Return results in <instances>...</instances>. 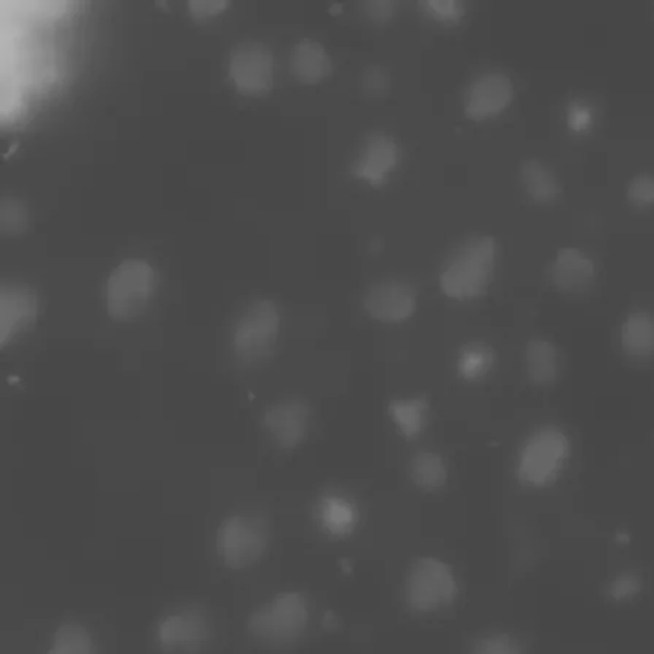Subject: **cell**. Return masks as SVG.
<instances>
[{
  "mask_svg": "<svg viewBox=\"0 0 654 654\" xmlns=\"http://www.w3.org/2000/svg\"><path fill=\"white\" fill-rule=\"evenodd\" d=\"M309 602L305 594L286 590L256 609L247 627L251 636L264 643L284 644L298 639L309 626Z\"/></svg>",
  "mask_w": 654,
  "mask_h": 654,
  "instance_id": "cell-4",
  "label": "cell"
},
{
  "mask_svg": "<svg viewBox=\"0 0 654 654\" xmlns=\"http://www.w3.org/2000/svg\"><path fill=\"white\" fill-rule=\"evenodd\" d=\"M589 122L590 113L585 107L579 104L571 106L570 111H568V126L572 131H583L584 127H588Z\"/></svg>",
  "mask_w": 654,
  "mask_h": 654,
  "instance_id": "cell-32",
  "label": "cell"
},
{
  "mask_svg": "<svg viewBox=\"0 0 654 654\" xmlns=\"http://www.w3.org/2000/svg\"><path fill=\"white\" fill-rule=\"evenodd\" d=\"M0 220H2V230L7 234H18L27 226V208L18 199H5Z\"/></svg>",
  "mask_w": 654,
  "mask_h": 654,
  "instance_id": "cell-27",
  "label": "cell"
},
{
  "mask_svg": "<svg viewBox=\"0 0 654 654\" xmlns=\"http://www.w3.org/2000/svg\"><path fill=\"white\" fill-rule=\"evenodd\" d=\"M382 247H383V242L380 240L379 237L373 238V242L370 243V250L375 251V254H378V251L380 249H382Z\"/></svg>",
  "mask_w": 654,
  "mask_h": 654,
  "instance_id": "cell-35",
  "label": "cell"
},
{
  "mask_svg": "<svg viewBox=\"0 0 654 654\" xmlns=\"http://www.w3.org/2000/svg\"><path fill=\"white\" fill-rule=\"evenodd\" d=\"M570 455L571 442L566 431L554 425L541 427L520 448L517 478L530 489H544L557 480Z\"/></svg>",
  "mask_w": 654,
  "mask_h": 654,
  "instance_id": "cell-2",
  "label": "cell"
},
{
  "mask_svg": "<svg viewBox=\"0 0 654 654\" xmlns=\"http://www.w3.org/2000/svg\"><path fill=\"white\" fill-rule=\"evenodd\" d=\"M387 412L402 437L415 440L424 433L429 421L430 402L424 395L397 397L388 404Z\"/></svg>",
  "mask_w": 654,
  "mask_h": 654,
  "instance_id": "cell-19",
  "label": "cell"
},
{
  "mask_svg": "<svg viewBox=\"0 0 654 654\" xmlns=\"http://www.w3.org/2000/svg\"><path fill=\"white\" fill-rule=\"evenodd\" d=\"M156 269L143 259H126L107 277V313L115 322H131L143 314L156 293Z\"/></svg>",
  "mask_w": 654,
  "mask_h": 654,
  "instance_id": "cell-3",
  "label": "cell"
},
{
  "mask_svg": "<svg viewBox=\"0 0 654 654\" xmlns=\"http://www.w3.org/2000/svg\"><path fill=\"white\" fill-rule=\"evenodd\" d=\"M515 98L511 79L502 72H486L470 84L465 96V115L473 122L502 114Z\"/></svg>",
  "mask_w": 654,
  "mask_h": 654,
  "instance_id": "cell-12",
  "label": "cell"
},
{
  "mask_svg": "<svg viewBox=\"0 0 654 654\" xmlns=\"http://www.w3.org/2000/svg\"><path fill=\"white\" fill-rule=\"evenodd\" d=\"M281 320L280 307L268 298L247 307L231 333V348L235 357L247 365L267 358L275 349Z\"/></svg>",
  "mask_w": 654,
  "mask_h": 654,
  "instance_id": "cell-6",
  "label": "cell"
},
{
  "mask_svg": "<svg viewBox=\"0 0 654 654\" xmlns=\"http://www.w3.org/2000/svg\"><path fill=\"white\" fill-rule=\"evenodd\" d=\"M263 424L276 446L281 448L300 446L309 433V406L300 399L276 402L264 412Z\"/></svg>",
  "mask_w": 654,
  "mask_h": 654,
  "instance_id": "cell-13",
  "label": "cell"
},
{
  "mask_svg": "<svg viewBox=\"0 0 654 654\" xmlns=\"http://www.w3.org/2000/svg\"><path fill=\"white\" fill-rule=\"evenodd\" d=\"M38 300L27 286L5 284L0 291V345L10 344L12 337L36 320Z\"/></svg>",
  "mask_w": 654,
  "mask_h": 654,
  "instance_id": "cell-14",
  "label": "cell"
},
{
  "mask_svg": "<svg viewBox=\"0 0 654 654\" xmlns=\"http://www.w3.org/2000/svg\"><path fill=\"white\" fill-rule=\"evenodd\" d=\"M365 311L375 322L404 323L412 318L418 307V291L404 280L375 282L362 297Z\"/></svg>",
  "mask_w": 654,
  "mask_h": 654,
  "instance_id": "cell-9",
  "label": "cell"
},
{
  "mask_svg": "<svg viewBox=\"0 0 654 654\" xmlns=\"http://www.w3.org/2000/svg\"><path fill=\"white\" fill-rule=\"evenodd\" d=\"M627 198L639 208L654 207V174L636 175L628 185Z\"/></svg>",
  "mask_w": 654,
  "mask_h": 654,
  "instance_id": "cell-26",
  "label": "cell"
},
{
  "mask_svg": "<svg viewBox=\"0 0 654 654\" xmlns=\"http://www.w3.org/2000/svg\"><path fill=\"white\" fill-rule=\"evenodd\" d=\"M410 480L418 489L435 491L446 485L448 470L446 460L437 452L415 453L409 461Z\"/></svg>",
  "mask_w": 654,
  "mask_h": 654,
  "instance_id": "cell-23",
  "label": "cell"
},
{
  "mask_svg": "<svg viewBox=\"0 0 654 654\" xmlns=\"http://www.w3.org/2000/svg\"><path fill=\"white\" fill-rule=\"evenodd\" d=\"M525 367L530 382L536 386H550L559 374L557 346L544 337H533L525 348Z\"/></svg>",
  "mask_w": 654,
  "mask_h": 654,
  "instance_id": "cell-18",
  "label": "cell"
},
{
  "mask_svg": "<svg viewBox=\"0 0 654 654\" xmlns=\"http://www.w3.org/2000/svg\"><path fill=\"white\" fill-rule=\"evenodd\" d=\"M329 12L335 16L342 15V12H344V5H341V3H332V5L329 7Z\"/></svg>",
  "mask_w": 654,
  "mask_h": 654,
  "instance_id": "cell-34",
  "label": "cell"
},
{
  "mask_svg": "<svg viewBox=\"0 0 654 654\" xmlns=\"http://www.w3.org/2000/svg\"><path fill=\"white\" fill-rule=\"evenodd\" d=\"M289 67L298 83L316 85L332 74L333 62L322 42L303 38L291 50Z\"/></svg>",
  "mask_w": 654,
  "mask_h": 654,
  "instance_id": "cell-16",
  "label": "cell"
},
{
  "mask_svg": "<svg viewBox=\"0 0 654 654\" xmlns=\"http://www.w3.org/2000/svg\"><path fill=\"white\" fill-rule=\"evenodd\" d=\"M637 589L636 579L632 576H622L615 581L613 594L617 597H626L628 594L634 593Z\"/></svg>",
  "mask_w": 654,
  "mask_h": 654,
  "instance_id": "cell-33",
  "label": "cell"
},
{
  "mask_svg": "<svg viewBox=\"0 0 654 654\" xmlns=\"http://www.w3.org/2000/svg\"><path fill=\"white\" fill-rule=\"evenodd\" d=\"M520 181L526 194L536 203H551L562 195V186L550 166L540 160L523 161L520 166Z\"/></svg>",
  "mask_w": 654,
  "mask_h": 654,
  "instance_id": "cell-21",
  "label": "cell"
},
{
  "mask_svg": "<svg viewBox=\"0 0 654 654\" xmlns=\"http://www.w3.org/2000/svg\"><path fill=\"white\" fill-rule=\"evenodd\" d=\"M459 585L455 572L437 557L415 559L405 581L406 604L417 613H434L455 602Z\"/></svg>",
  "mask_w": 654,
  "mask_h": 654,
  "instance_id": "cell-5",
  "label": "cell"
},
{
  "mask_svg": "<svg viewBox=\"0 0 654 654\" xmlns=\"http://www.w3.org/2000/svg\"><path fill=\"white\" fill-rule=\"evenodd\" d=\"M269 534L262 519L249 515L225 517L217 530V553L233 570L254 566L267 553Z\"/></svg>",
  "mask_w": 654,
  "mask_h": 654,
  "instance_id": "cell-7",
  "label": "cell"
},
{
  "mask_svg": "<svg viewBox=\"0 0 654 654\" xmlns=\"http://www.w3.org/2000/svg\"><path fill=\"white\" fill-rule=\"evenodd\" d=\"M596 276V263L579 247H563L550 267L551 282L564 293L588 288Z\"/></svg>",
  "mask_w": 654,
  "mask_h": 654,
  "instance_id": "cell-15",
  "label": "cell"
},
{
  "mask_svg": "<svg viewBox=\"0 0 654 654\" xmlns=\"http://www.w3.org/2000/svg\"><path fill=\"white\" fill-rule=\"evenodd\" d=\"M367 18L373 21V23H387L393 18L396 11V3L392 0H367L362 5Z\"/></svg>",
  "mask_w": 654,
  "mask_h": 654,
  "instance_id": "cell-29",
  "label": "cell"
},
{
  "mask_svg": "<svg viewBox=\"0 0 654 654\" xmlns=\"http://www.w3.org/2000/svg\"><path fill=\"white\" fill-rule=\"evenodd\" d=\"M320 528L332 538L353 533L360 521V511L353 499L337 493L322 495L316 506Z\"/></svg>",
  "mask_w": 654,
  "mask_h": 654,
  "instance_id": "cell-17",
  "label": "cell"
},
{
  "mask_svg": "<svg viewBox=\"0 0 654 654\" xmlns=\"http://www.w3.org/2000/svg\"><path fill=\"white\" fill-rule=\"evenodd\" d=\"M418 7L427 18L443 25L459 24L465 16L464 3L459 0H422Z\"/></svg>",
  "mask_w": 654,
  "mask_h": 654,
  "instance_id": "cell-25",
  "label": "cell"
},
{
  "mask_svg": "<svg viewBox=\"0 0 654 654\" xmlns=\"http://www.w3.org/2000/svg\"><path fill=\"white\" fill-rule=\"evenodd\" d=\"M208 637L207 618L196 609L171 610L156 628L157 643L169 654L194 653L207 643Z\"/></svg>",
  "mask_w": 654,
  "mask_h": 654,
  "instance_id": "cell-10",
  "label": "cell"
},
{
  "mask_svg": "<svg viewBox=\"0 0 654 654\" xmlns=\"http://www.w3.org/2000/svg\"><path fill=\"white\" fill-rule=\"evenodd\" d=\"M497 256V242L491 235L470 238L444 262L439 275L440 289L451 300H478L490 288Z\"/></svg>",
  "mask_w": 654,
  "mask_h": 654,
  "instance_id": "cell-1",
  "label": "cell"
},
{
  "mask_svg": "<svg viewBox=\"0 0 654 654\" xmlns=\"http://www.w3.org/2000/svg\"><path fill=\"white\" fill-rule=\"evenodd\" d=\"M497 354L493 346L485 342H468L459 349L456 357V373L465 382H480L493 371Z\"/></svg>",
  "mask_w": 654,
  "mask_h": 654,
  "instance_id": "cell-22",
  "label": "cell"
},
{
  "mask_svg": "<svg viewBox=\"0 0 654 654\" xmlns=\"http://www.w3.org/2000/svg\"><path fill=\"white\" fill-rule=\"evenodd\" d=\"M341 563V568L342 571L345 572V575H349L350 571H353V564H350V562H346V559H342Z\"/></svg>",
  "mask_w": 654,
  "mask_h": 654,
  "instance_id": "cell-36",
  "label": "cell"
},
{
  "mask_svg": "<svg viewBox=\"0 0 654 654\" xmlns=\"http://www.w3.org/2000/svg\"><path fill=\"white\" fill-rule=\"evenodd\" d=\"M229 75L234 88L243 96H264L275 83L272 50L259 41L240 42L231 50Z\"/></svg>",
  "mask_w": 654,
  "mask_h": 654,
  "instance_id": "cell-8",
  "label": "cell"
},
{
  "mask_svg": "<svg viewBox=\"0 0 654 654\" xmlns=\"http://www.w3.org/2000/svg\"><path fill=\"white\" fill-rule=\"evenodd\" d=\"M473 654H521V650L510 636L494 634L478 641Z\"/></svg>",
  "mask_w": 654,
  "mask_h": 654,
  "instance_id": "cell-28",
  "label": "cell"
},
{
  "mask_svg": "<svg viewBox=\"0 0 654 654\" xmlns=\"http://www.w3.org/2000/svg\"><path fill=\"white\" fill-rule=\"evenodd\" d=\"M619 341L624 353L632 358H649L654 355V316L649 311H634L621 324Z\"/></svg>",
  "mask_w": 654,
  "mask_h": 654,
  "instance_id": "cell-20",
  "label": "cell"
},
{
  "mask_svg": "<svg viewBox=\"0 0 654 654\" xmlns=\"http://www.w3.org/2000/svg\"><path fill=\"white\" fill-rule=\"evenodd\" d=\"M46 654H97V644L87 627L66 621L55 628Z\"/></svg>",
  "mask_w": 654,
  "mask_h": 654,
  "instance_id": "cell-24",
  "label": "cell"
},
{
  "mask_svg": "<svg viewBox=\"0 0 654 654\" xmlns=\"http://www.w3.org/2000/svg\"><path fill=\"white\" fill-rule=\"evenodd\" d=\"M399 161L400 148L396 139L384 132H373L367 136L360 153L350 165L349 173L355 181L379 189L386 185Z\"/></svg>",
  "mask_w": 654,
  "mask_h": 654,
  "instance_id": "cell-11",
  "label": "cell"
},
{
  "mask_svg": "<svg viewBox=\"0 0 654 654\" xmlns=\"http://www.w3.org/2000/svg\"><path fill=\"white\" fill-rule=\"evenodd\" d=\"M229 7L230 2H226V0H192L189 2L190 15L195 20L212 18V16L220 15Z\"/></svg>",
  "mask_w": 654,
  "mask_h": 654,
  "instance_id": "cell-30",
  "label": "cell"
},
{
  "mask_svg": "<svg viewBox=\"0 0 654 654\" xmlns=\"http://www.w3.org/2000/svg\"><path fill=\"white\" fill-rule=\"evenodd\" d=\"M388 84H391V78H388V74L383 67L371 66L366 71L365 87L367 91L382 94L386 91Z\"/></svg>",
  "mask_w": 654,
  "mask_h": 654,
  "instance_id": "cell-31",
  "label": "cell"
}]
</instances>
